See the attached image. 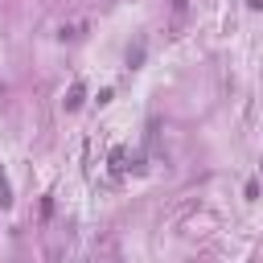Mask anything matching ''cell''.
I'll return each instance as SVG.
<instances>
[{
	"mask_svg": "<svg viewBox=\"0 0 263 263\" xmlns=\"http://www.w3.org/2000/svg\"><path fill=\"white\" fill-rule=\"evenodd\" d=\"M12 205V185H8V177H4V164H0V210H8Z\"/></svg>",
	"mask_w": 263,
	"mask_h": 263,
	"instance_id": "cell-1",
	"label": "cell"
},
{
	"mask_svg": "<svg viewBox=\"0 0 263 263\" xmlns=\"http://www.w3.org/2000/svg\"><path fill=\"white\" fill-rule=\"evenodd\" d=\"M66 107L74 111V107H82V86H70V95H66Z\"/></svg>",
	"mask_w": 263,
	"mask_h": 263,
	"instance_id": "cell-2",
	"label": "cell"
},
{
	"mask_svg": "<svg viewBox=\"0 0 263 263\" xmlns=\"http://www.w3.org/2000/svg\"><path fill=\"white\" fill-rule=\"evenodd\" d=\"M123 160H127V156H123V148H115V152H111V168H115V173H123V168H127Z\"/></svg>",
	"mask_w": 263,
	"mask_h": 263,
	"instance_id": "cell-3",
	"label": "cell"
},
{
	"mask_svg": "<svg viewBox=\"0 0 263 263\" xmlns=\"http://www.w3.org/2000/svg\"><path fill=\"white\" fill-rule=\"evenodd\" d=\"M173 8H177V12H185V8H189V0H173Z\"/></svg>",
	"mask_w": 263,
	"mask_h": 263,
	"instance_id": "cell-4",
	"label": "cell"
}]
</instances>
